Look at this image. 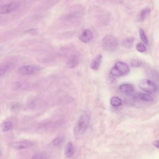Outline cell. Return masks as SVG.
I'll return each instance as SVG.
<instances>
[{
	"label": "cell",
	"instance_id": "484cf974",
	"mask_svg": "<svg viewBox=\"0 0 159 159\" xmlns=\"http://www.w3.org/2000/svg\"><path fill=\"white\" fill-rule=\"evenodd\" d=\"M153 145L158 148L159 147V141L158 140H156L154 142Z\"/></svg>",
	"mask_w": 159,
	"mask_h": 159
},
{
	"label": "cell",
	"instance_id": "5bb4252c",
	"mask_svg": "<svg viewBox=\"0 0 159 159\" xmlns=\"http://www.w3.org/2000/svg\"><path fill=\"white\" fill-rule=\"evenodd\" d=\"M135 39L133 37H129L125 39L123 41L122 44L124 47L130 49L133 47Z\"/></svg>",
	"mask_w": 159,
	"mask_h": 159
},
{
	"label": "cell",
	"instance_id": "d4e9b609",
	"mask_svg": "<svg viewBox=\"0 0 159 159\" xmlns=\"http://www.w3.org/2000/svg\"><path fill=\"white\" fill-rule=\"evenodd\" d=\"M25 32L27 33L35 35L38 32V30L36 29H30L26 30Z\"/></svg>",
	"mask_w": 159,
	"mask_h": 159
},
{
	"label": "cell",
	"instance_id": "ffe728a7",
	"mask_svg": "<svg viewBox=\"0 0 159 159\" xmlns=\"http://www.w3.org/2000/svg\"><path fill=\"white\" fill-rule=\"evenodd\" d=\"M63 141V139L62 138H57L53 140L52 142V145L54 146H59L62 144Z\"/></svg>",
	"mask_w": 159,
	"mask_h": 159
},
{
	"label": "cell",
	"instance_id": "d6986e66",
	"mask_svg": "<svg viewBox=\"0 0 159 159\" xmlns=\"http://www.w3.org/2000/svg\"><path fill=\"white\" fill-rule=\"evenodd\" d=\"M130 64L132 67L137 68L141 67L142 64V62L141 60H139L133 59L131 60Z\"/></svg>",
	"mask_w": 159,
	"mask_h": 159
},
{
	"label": "cell",
	"instance_id": "8992f818",
	"mask_svg": "<svg viewBox=\"0 0 159 159\" xmlns=\"http://www.w3.org/2000/svg\"><path fill=\"white\" fill-rule=\"evenodd\" d=\"M19 5L18 2H14L0 6V14L10 13L16 9Z\"/></svg>",
	"mask_w": 159,
	"mask_h": 159
},
{
	"label": "cell",
	"instance_id": "cb8c5ba5",
	"mask_svg": "<svg viewBox=\"0 0 159 159\" xmlns=\"http://www.w3.org/2000/svg\"><path fill=\"white\" fill-rule=\"evenodd\" d=\"M21 86V84L19 82H15L13 84V88L14 90H17V89L20 88Z\"/></svg>",
	"mask_w": 159,
	"mask_h": 159
},
{
	"label": "cell",
	"instance_id": "277c9868",
	"mask_svg": "<svg viewBox=\"0 0 159 159\" xmlns=\"http://www.w3.org/2000/svg\"><path fill=\"white\" fill-rule=\"evenodd\" d=\"M139 86L142 90L150 93L156 92L158 89L157 85L150 80L143 79L139 84Z\"/></svg>",
	"mask_w": 159,
	"mask_h": 159
},
{
	"label": "cell",
	"instance_id": "7c38bea8",
	"mask_svg": "<svg viewBox=\"0 0 159 159\" xmlns=\"http://www.w3.org/2000/svg\"><path fill=\"white\" fill-rule=\"evenodd\" d=\"M74 148L73 143L69 142L66 145L64 150V154L66 157L69 158L71 157L73 154Z\"/></svg>",
	"mask_w": 159,
	"mask_h": 159
},
{
	"label": "cell",
	"instance_id": "e0dca14e",
	"mask_svg": "<svg viewBox=\"0 0 159 159\" xmlns=\"http://www.w3.org/2000/svg\"><path fill=\"white\" fill-rule=\"evenodd\" d=\"M139 35L143 43L147 45L148 44V40L146 36L144 31L142 28L139 29Z\"/></svg>",
	"mask_w": 159,
	"mask_h": 159
},
{
	"label": "cell",
	"instance_id": "7402d4cb",
	"mask_svg": "<svg viewBox=\"0 0 159 159\" xmlns=\"http://www.w3.org/2000/svg\"><path fill=\"white\" fill-rule=\"evenodd\" d=\"M77 16V13L73 12L65 15L64 17L63 18L64 20H68V19L75 18Z\"/></svg>",
	"mask_w": 159,
	"mask_h": 159
},
{
	"label": "cell",
	"instance_id": "6da1fadb",
	"mask_svg": "<svg viewBox=\"0 0 159 159\" xmlns=\"http://www.w3.org/2000/svg\"><path fill=\"white\" fill-rule=\"evenodd\" d=\"M91 117L90 110H85L80 116L74 130V133L77 139H79L86 131Z\"/></svg>",
	"mask_w": 159,
	"mask_h": 159
},
{
	"label": "cell",
	"instance_id": "5b68a950",
	"mask_svg": "<svg viewBox=\"0 0 159 159\" xmlns=\"http://www.w3.org/2000/svg\"><path fill=\"white\" fill-rule=\"evenodd\" d=\"M39 66L29 65L22 66L18 69V72L22 75H29L36 74L40 71Z\"/></svg>",
	"mask_w": 159,
	"mask_h": 159
},
{
	"label": "cell",
	"instance_id": "8fae6325",
	"mask_svg": "<svg viewBox=\"0 0 159 159\" xmlns=\"http://www.w3.org/2000/svg\"><path fill=\"white\" fill-rule=\"evenodd\" d=\"M119 89L120 91L125 94L131 93H133L134 90L133 85L130 84H122L120 85Z\"/></svg>",
	"mask_w": 159,
	"mask_h": 159
},
{
	"label": "cell",
	"instance_id": "3957f363",
	"mask_svg": "<svg viewBox=\"0 0 159 159\" xmlns=\"http://www.w3.org/2000/svg\"><path fill=\"white\" fill-rule=\"evenodd\" d=\"M103 48L107 51L114 52L118 46V41L117 38L112 35H108L105 37L102 41Z\"/></svg>",
	"mask_w": 159,
	"mask_h": 159
},
{
	"label": "cell",
	"instance_id": "44dd1931",
	"mask_svg": "<svg viewBox=\"0 0 159 159\" xmlns=\"http://www.w3.org/2000/svg\"><path fill=\"white\" fill-rule=\"evenodd\" d=\"M136 48L138 51L141 53L145 52L146 50L145 45L141 43H138L136 45Z\"/></svg>",
	"mask_w": 159,
	"mask_h": 159
},
{
	"label": "cell",
	"instance_id": "30bf717a",
	"mask_svg": "<svg viewBox=\"0 0 159 159\" xmlns=\"http://www.w3.org/2000/svg\"><path fill=\"white\" fill-rule=\"evenodd\" d=\"M102 59L101 54L97 55L92 60L91 64V68L93 70H97L99 69Z\"/></svg>",
	"mask_w": 159,
	"mask_h": 159
},
{
	"label": "cell",
	"instance_id": "4316f807",
	"mask_svg": "<svg viewBox=\"0 0 159 159\" xmlns=\"http://www.w3.org/2000/svg\"><path fill=\"white\" fill-rule=\"evenodd\" d=\"M41 156L40 154H38L33 157L32 159H40Z\"/></svg>",
	"mask_w": 159,
	"mask_h": 159
},
{
	"label": "cell",
	"instance_id": "9a60e30c",
	"mask_svg": "<svg viewBox=\"0 0 159 159\" xmlns=\"http://www.w3.org/2000/svg\"><path fill=\"white\" fill-rule=\"evenodd\" d=\"M110 103L111 105L114 107L120 106L122 104V101L121 99L118 97H112L110 100Z\"/></svg>",
	"mask_w": 159,
	"mask_h": 159
},
{
	"label": "cell",
	"instance_id": "4fadbf2b",
	"mask_svg": "<svg viewBox=\"0 0 159 159\" xmlns=\"http://www.w3.org/2000/svg\"><path fill=\"white\" fill-rule=\"evenodd\" d=\"M138 98L142 101L150 102L152 101L153 98L152 96L145 93H139L137 95Z\"/></svg>",
	"mask_w": 159,
	"mask_h": 159
},
{
	"label": "cell",
	"instance_id": "7a4b0ae2",
	"mask_svg": "<svg viewBox=\"0 0 159 159\" xmlns=\"http://www.w3.org/2000/svg\"><path fill=\"white\" fill-rule=\"evenodd\" d=\"M130 71L129 65L123 62L118 61L111 69L110 73L112 75L119 76L127 75L129 74Z\"/></svg>",
	"mask_w": 159,
	"mask_h": 159
},
{
	"label": "cell",
	"instance_id": "ac0fdd59",
	"mask_svg": "<svg viewBox=\"0 0 159 159\" xmlns=\"http://www.w3.org/2000/svg\"><path fill=\"white\" fill-rule=\"evenodd\" d=\"M12 127V124L10 122L4 123L2 125V129L3 131H7L10 130Z\"/></svg>",
	"mask_w": 159,
	"mask_h": 159
},
{
	"label": "cell",
	"instance_id": "603a6c76",
	"mask_svg": "<svg viewBox=\"0 0 159 159\" xmlns=\"http://www.w3.org/2000/svg\"><path fill=\"white\" fill-rule=\"evenodd\" d=\"M9 68L8 66L0 68V76L5 74L6 72Z\"/></svg>",
	"mask_w": 159,
	"mask_h": 159
},
{
	"label": "cell",
	"instance_id": "9c48e42d",
	"mask_svg": "<svg viewBox=\"0 0 159 159\" xmlns=\"http://www.w3.org/2000/svg\"><path fill=\"white\" fill-rule=\"evenodd\" d=\"M32 145L31 141L29 140H25L15 143L13 146L15 149L21 150L29 148Z\"/></svg>",
	"mask_w": 159,
	"mask_h": 159
},
{
	"label": "cell",
	"instance_id": "2e32d148",
	"mask_svg": "<svg viewBox=\"0 0 159 159\" xmlns=\"http://www.w3.org/2000/svg\"><path fill=\"white\" fill-rule=\"evenodd\" d=\"M151 10L149 8H146L143 9L140 14V19L141 21L145 20L150 13Z\"/></svg>",
	"mask_w": 159,
	"mask_h": 159
},
{
	"label": "cell",
	"instance_id": "ba28073f",
	"mask_svg": "<svg viewBox=\"0 0 159 159\" xmlns=\"http://www.w3.org/2000/svg\"><path fill=\"white\" fill-rule=\"evenodd\" d=\"M93 34L90 30H85L80 37V40L85 43H88L92 40Z\"/></svg>",
	"mask_w": 159,
	"mask_h": 159
},
{
	"label": "cell",
	"instance_id": "52a82bcc",
	"mask_svg": "<svg viewBox=\"0 0 159 159\" xmlns=\"http://www.w3.org/2000/svg\"><path fill=\"white\" fill-rule=\"evenodd\" d=\"M80 62V59L78 56L73 55L69 58L67 64L69 68H73L77 67Z\"/></svg>",
	"mask_w": 159,
	"mask_h": 159
}]
</instances>
